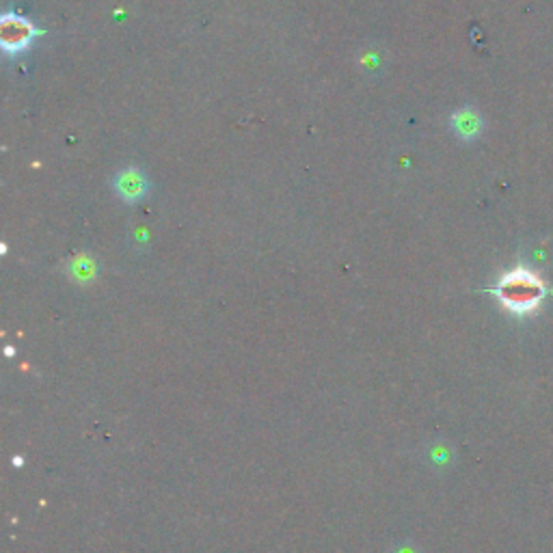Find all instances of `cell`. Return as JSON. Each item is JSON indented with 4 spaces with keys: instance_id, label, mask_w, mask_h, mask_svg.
Instances as JSON below:
<instances>
[{
    "instance_id": "6da1fadb",
    "label": "cell",
    "mask_w": 553,
    "mask_h": 553,
    "mask_svg": "<svg viewBox=\"0 0 553 553\" xmlns=\"http://www.w3.org/2000/svg\"><path fill=\"white\" fill-rule=\"evenodd\" d=\"M493 294L510 314L527 316L534 314L545 303V298L553 294V290L538 273L516 266L499 276L497 286L493 287Z\"/></svg>"
},
{
    "instance_id": "7a4b0ae2",
    "label": "cell",
    "mask_w": 553,
    "mask_h": 553,
    "mask_svg": "<svg viewBox=\"0 0 553 553\" xmlns=\"http://www.w3.org/2000/svg\"><path fill=\"white\" fill-rule=\"evenodd\" d=\"M35 35H37V31H35V26L31 22H26L25 17L7 14L0 20V44H3V48L7 52L25 50L33 41Z\"/></svg>"
},
{
    "instance_id": "3957f363",
    "label": "cell",
    "mask_w": 553,
    "mask_h": 553,
    "mask_svg": "<svg viewBox=\"0 0 553 553\" xmlns=\"http://www.w3.org/2000/svg\"><path fill=\"white\" fill-rule=\"evenodd\" d=\"M452 121H454L456 132L464 139H472L480 132V120H478V115L472 113V110H463V113L454 115V120Z\"/></svg>"
},
{
    "instance_id": "277c9868",
    "label": "cell",
    "mask_w": 553,
    "mask_h": 553,
    "mask_svg": "<svg viewBox=\"0 0 553 553\" xmlns=\"http://www.w3.org/2000/svg\"><path fill=\"white\" fill-rule=\"evenodd\" d=\"M143 180H141V175L137 172H126L121 175L120 180V193L123 197H128L132 202V199H137L143 195Z\"/></svg>"
}]
</instances>
